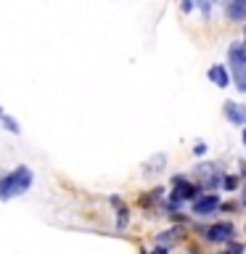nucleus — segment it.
I'll use <instances>...</instances> for the list:
<instances>
[{
  "instance_id": "nucleus-11",
  "label": "nucleus",
  "mask_w": 246,
  "mask_h": 254,
  "mask_svg": "<svg viewBox=\"0 0 246 254\" xmlns=\"http://www.w3.org/2000/svg\"><path fill=\"white\" fill-rule=\"evenodd\" d=\"M180 238V230H167V236H162V241H175Z\"/></svg>"
},
{
  "instance_id": "nucleus-5",
  "label": "nucleus",
  "mask_w": 246,
  "mask_h": 254,
  "mask_svg": "<svg viewBox=\"0 0 246 254\" xmlns=\"http://www.w3.org/2000/svg\"><path fill=\"white\" fill-rule=\"evenodd\" d=\"M214 209H220V198L217 196H201V198H196V204H193V212L201 214V217L212 214Z\"/></svg>"
},
{
  "instance_id": "nucleus-16",
  "label": "nucleus",
  "mask_w": 246,
  "mask_h": 254,
  "mask_svg": "<svg viewBox=\"0 0 246 254\" xmlns=\"http://www.w3.org/2000/svg\"><path fill=\"white\" fill-rule=\"evenodd\" d=\"M244 146H246V130H244Z\"/></svg>"
},
{
  "instance_id": "nucleus-8",
  "label": "nucleus",
  "mask_w": 246,
  "mask_h": 254,
  "mask_svg": "<svg viewBox=\"0 0 246 254\" xmlns=\"http://www.w3.org/2000/svg\"><path fill=\"white\" fill-rule=\"evenodd\" d=\"M228 19L244 21V19H246V3H238V0H233V3L228 5Z\"/></svg>"
},
{
  "instance_id": "nucleus-2",
  "label": "nucleus",
  "mask_w": 246,
  "mask_h": 254,
  "mask_svg": "<svg viewBox=\"0 0 246 254\" xmlns=\"http://www.w3.org/2000/svg\"><path fill=\"white\" fill-rule=\"evenodd\" d=\"M196 175H198V180H201L206 188H217L220 186V170H217V164H201V167H196Z\"/></svg>"
},
{
  "instance_id": "nucleus-6",
  "label": "nucleus",
  "mask_w": 246,
  "mask_h": 254,
  "mask_svg": "<svg viewBox=\"0 0 246 254\" xmlns=\"http://www.w3.org/2000/svg\"><path fill=\"white\" fill-rule=\"evenodd\" d=\"M225 117H228L233 125H246V109L238 106V103H233V101L225 103Z\"/></svg>"
},
{
  "instance_id": "nucleus-1",
  "label": "nucleus",
  "mask_w": 246,
  "mask_h": 254,
  "mask_svg": "<svg viewBox=\"0 0 246 254\" xmlns=\"http://www.w3.org/2000/svg\"><path fill=\"white\" fill-rule=\"evenodd\" d=\"M32 186V172L27 167H16V170L8 175V178L0 180V198H11V196H19L24 190H29Z\"/></svg>"
},
{
  "instance_id": "nucleus-13",
  "label": "nucleus",
  "mask_w": 246,
  "mask_h": 254,
  "mask_svg": "<svg viewBox=\"0 0 246 254\" xmlns=\"http://www.w3.org/2000/svg\"><path fill=\"white\" fill-rule=\"evenodd\" d=\"M236 186H238V178H233V175H230V178H225V188H228V190H233Z\"/></svg>"
},
{
  "instance_id": "nucleus-9",
  "label": "nucleus",
  "mask_w": 246,
  "mask_h": 254,
  "mask_svg": "<svg viewBox=\"0 0 246 254\" xmlns=\"http://www.w3.org/2000/svg\"><path fill=\"white\" fill-rule=\"evenodd\" d=\"M209 79H212L214 85L225 87V85H228V71L222 69V66H212V69H209Z\"/></svg>"
},
{
  "instance_id": "nucleus-18",
  "label": "nucleus",
  "mask_w": 246,
  "mask_h": 254,
  "mask_svg": "<svg viewBox=\"0 0 246 254\" xmlns=\"http://www.w3.org/2000/svg\"><path fill=\"white\" fill-rule=\"evenodd\" d=\"M244 32H246V27H244Z\"/></svg>"
},
{
  "instance_id": "nucleus-12",
  "label": "nucleus",
  "mask_w": 246,
  "mask_h": 254,
  "mask_svg": "<svg viewBox=\"0 0 246 254\" xmlns=\"http://www.w3.org/2000/svg\"><path fill=\"white\" fill-rule=\"evenodd\" d=\"M3 122H5V127H8L11 132H19V127H16V122H13L11 117H3Z\"/></svg>"
},
{
  "instance_id": "nucleus-3",
  "label": "nucleus",
  "mask_w": 246,
  "mask_h": 254,
  "mask_svg": "<svg viewBox=\"0 0 246 254\" xmlns=\"http://www.w3.org/2000/svg\"><path fill=\"white\" fill-rule=\"evenodd\" d=\"M183 198H201V196H198V188L190 186L185 178H175V204H180Z\"/></svg>"
},
{
  "instance_id": "nucleus-15",
  "label": "nucleus",
  "mask_w": 246,
  "mask_h": 254,
  "mask_svg": "<svg viewBox=\"0 0 246 254\" xmlns=\"http://www.w3.org/2000/svg\"><path fill=\"white\" fill-rule=\"evenodd\" d=\"M154 254H167V252H164V249H156V252H154Z\"/></svg>"
},
{
  "instance_id": "nucleus-17",
  "label": "nucleus",
  "mask_w": 246,
  "mask_h": 254,
  "mask_svg": "<svg viewBox=\"0 0 246 254\" xmlns=\"http://www.w3.org/2000/svg\"><path fill=\"white\" fill-rule=\"evenodd\" d=\"M244 201H246V188H244Z\"/></svg>"
},
{
  "instance_id": "nucleus-7",
  "label": "nucleus",
  "mask_w": 246,
  "mask_h": 254,
  "mask_svg": "<svg viewBox=\"0 0 246 254\" xmlns=\"http://www.w3.org/2000/svg\"><path fill=\"white\" fill-rule=\"evenodd\" d=\"M228 56H230L233 69L246 66V43H233V45H230V51H228Z\"/></svg>"
},
{
  "instance_id": "nucleus-10",
  "label": "nucleus",
  "mask_w": 246,
  "mask_h": 254,
  "mask_svg": "<svg viewBox=\"0 0 246 254\" xmlns=\"http://www.w3.org/2000/svg\"><path fill=\"white\" fill-rule=\"evenodd\" d=\"M236 87L238 90H246V66L236 69Z\"/></svg>"
},
{
  "instance_id": "nucleus-4",
  "label": "nucleus",
  "mask_w": 246,
  "mask_h": 254,
  "mask_svg": "<svg viewBox=\"0 0 246 254\" xmlns=\"http://www.w3.org/2000/svg\"><path fill=\"white\" fill-rule=\"evenodd\" d=\"M206 238L209 241H230L233 238V225L230 222H217V225H212L206 230Z\"/></svg>"
},
{
  "instance_id": "nucleus-14",
  "label": "nucleus",
  "mask_w": 246,
  "mask_h": 254,
  "mask_svg": "<svg viewBox=\"0 0 246 254\" xmlns=\"http://www.w3.org/2000/svg\"><path fill=\"white\" fill-rule=\"evenodd\" d=\"M193 151H196V154H204L206 146H204V143H196V148H193Z\"/></svg>"
}]
</instances>
